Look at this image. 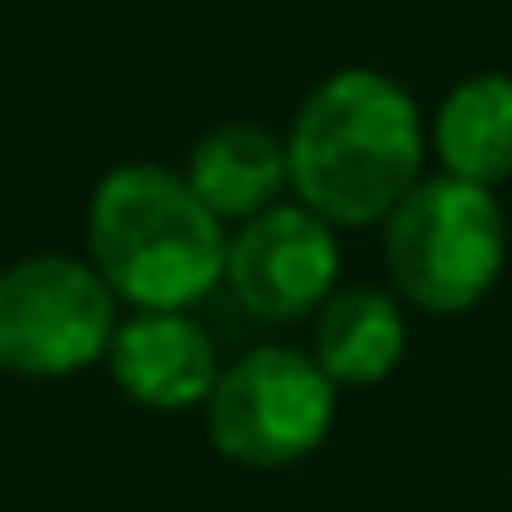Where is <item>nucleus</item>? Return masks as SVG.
<instances>
[{"instance_id": "nucleus-10", "label": "nucleus", "mask_w": 512, "mask_h": 512, "mask_svg": "<svg viewBox=\"0 0 512 512\" xmlns=\"http://www.w3.org/2000/svg\"><path fill=\"white\" fill-rule=\"evenodd\" d=\"M402 353H408V314L391 287H336L314 309L309 358L336 391L391 380Z\"/></svg>"}, {"instance_id": "nucleus-8", "label": "nucleus", "mask_w": 512, "mask_h": 512, "mask_svg": "<svg viewBox=\"0 0 512 512\" xmlns=\"http://www.w3.org/2000/svg\"><path fill=\"white\" fill-rule=\"evenodd\" d=\"M441 177L496 193L512 182V72H468L424 122Z\"/></svg>"}, {"instance_id": "nucleus-5", "label": "nucleus", "mask_w": 512, "mask_h": 512, "mask_svg": "<svg viewBox=\"0 0 512 512\" xmlns=\"http://www.w3.org/2000/svg\"><path fill=\"white\" fill-rule=\"evenodd\" d=\"M336 424V386L298 347H254L221 369L204 430L237 468H292L320 452Z\"/></svg>"}, {"instance_id": "nucleus-7", "label": "nucleus", "mask_w": 512, "mask_h": 512, "mask_svg": "<svg viewBox=\"0 0 512 512\" xmlns=\"http://www.w3.org/2000/svg\"><path fill=\"white\" fill-rule=\"evenodd\" d=\"M105 364L127 402L155 413L204 408L221 380V353L188 309H133L116 325Z\"/></svg>"}, {"instance_id": "nucleus-1", "label": "nucleus", "mask_w": 512, "mask_h": 512, "mask_svg": "<svg viewBox=\"0 0 512 512\" xmlns=\"http://www.w3.org/2000/svg\"><path fill=\"white\" fill-rule=\"evenodd\" d=\"M287 193L325 226H380L424 177L430 133L408 83L380 67H336L292 111Z\"/></svg>"}, {"instance_id": "nucleus-6", "label": "nucleus", "mask_w": 512, "mask_h": 512, "mask_svg": "<svg viewBox=\"0 0 512 512\" xmlns=\"http://www.w3.org/2000/svg\"><path fill=\"white\" fill-rule=\"evenodd\" d=\"M226 287L254 320L292 325L309 320L342 287V243L298 199L259 210L254 221L226 232Z\"/></svg>"}, {"instance_id": "nucleus-9", "label": "nucleus", "mask_w": 512, "mask_h": 512, "mask_svg": "<svg viewBox=\"0 0 512 512\" xmlns=\"http://www.w3.org/2000/svg\"><path fill=\"white\" fill-rule=\"evenodd\" d=\"M182 177L221 226H243L287 199V144L259 122H221L188 149Z\"/></svg>"}, {"instance_id": "nucleus-2", "label": "nucleus", "mask_w": 512, "mask_h": 512, "mask_svg": "<svg viewBox=\"0 0 512 512\" xmlns=\"http://www.w3.org/2000/svg\"><path fill=\"white\" fill-rule=\"evenodd\" d=\"M89 265L127 309H193L226 276V226L177 166L127 160L94 182Z\"/></svg>"}, {"instance_id": "nucleus-3", "label": "nucleus", "mask_w": 512, "mask_h": 512, "mask_svg": "<svg viewBox=\"0 0 512 512\" xmlns=\"http://www.w3.org/2000/svg\"><path fill=\"white\" fill-rule=\"evenodd\" d=\"M380 259L397 303L419 314H468L507 270V210L490 188L419 177V188L380 221Z\"/></svg>"}, {"instance_id": "nucleus-4", "label": "nucleus", "mask_w": 512, "mask_h": 512, "mask_svg": "<svg viewBox=\"0 0 512 512\" xmlns=\"http://www.w3.org/2000/svg\"><path fill=\"white\" fill-rule=\"evenodd\" d=\"M122 303L89 259L28 254L0 270V369L17 380H67L105 364Z\"/></svg>"}]
</instances>
